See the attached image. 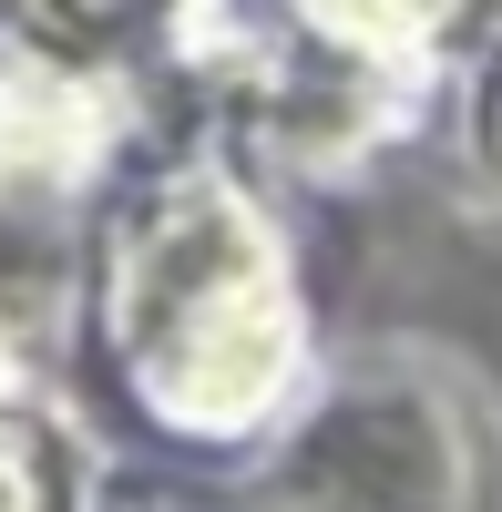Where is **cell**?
I'll list each match as a JSON object with an SVG mask.
<instances>
[{
	"mask_svg": "<svg viewBox=\"0 0 502 512\" xmlns=\"http://www.w3.org/2000/svg\"><path fill=\"white\" fill-rule=\"evenodd\" d=\"M123 349L164 420L185 431H246L267 420L298 369V297H287L277 236L226 185L164 195V216L123 256Z\"/></svg>",
	"mask_w": 502,
	"mask_h": 512,
	"instance_id": "obj_1",
	"label": "cell"
},
{
	"mask_svg": "<svg viewBox=\"0 0 502 512\" xmlns=\"http://www.w3.org/2000/svg\"><path fill=\"white\" fill-rule=\"evenodd\" d=\"M502 441L462 369L369 359L287 441L267 512H492Z\"/></svg>",
	"mask_w": 502,
	"mask_h": 512,
	"instance_id": "obj_2",
	"label": "cell"
},
{
	"mask_svg": "<svg viewBox=\"0 0 502 512\" xmlns=\"http://www.w3.org/2000/svg\"><path fill=\"white\" fill-rule=\"evenodd\" d=\"M0 512H21V482H11V472H0Z\"/></svg>",
	"mask_w": 502,
	"mask_h": 512,
	"instance_id": "obj_3",
	"label": "cell"
},
{
	"mask_svg": "<svg viewBox=\"0 0 502 512\" xmlns=\"http://www.w3.org/2000/svg\"><path fill=\"white\" fill-rule=\"evenodd\" d=\"M492 144H502V113H492Z\"/></svg>",
	"mask_w": 502,
	"mask_h": 512,
	"instance_id": "obj_4",
	"label": "cell"
}]
</instances>
